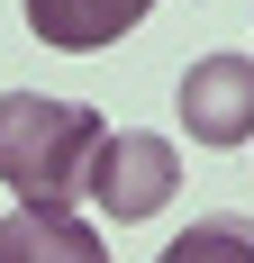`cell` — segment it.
<instances>
[{"instance_id":"cell-3","label":"cell","mask_w":254,"mask_h":263,"mask_svg":"<svg viewBox=\"0 0 254 263\" xmlns=\"http://www.w3.org/2000/svg\"><path fill=\"white\" fill-rule=\"evenodd\" d=\"M173 109L191 127V145H254V54H200V64H182Z\"/></svg>"},{"instance_id":"cell-6","label":"cell","mask_w":254,"mask_h":263,"mask_svg":"<svg viewBox=\"0 0 254 263\" xmlns=\"http://www.w3.org/2000/svg\"><path fill=\"white\" fill-rule=\"evenodd\" d=\"M154 263H254V218L245 209H209V218H191Z\"/></svg>"},{"instance_id":"cell-5","label":"cell","mask_w":254,"mask_h":263,"mask_svg":"<svg viewBox=\"0 0 254 263\" xmlns=\"http://www.w3.org/2000/svg\"><path fill=\"white\" fill-rule=\"evenodd\" d=\"M0 263H109V245L73 209H9L0 218Z\"/></svg>"},{"instance_id":"cell-1","label":"cell","mask_w":254,"mask_h":263,"mask_svg":"<svg viewBox=\"0 0 254 263\" xmlns=\"http://www.w3.org/2000/svg\"><path fill=\"white\" fill-rule=\"evenodd\" d=\"M100 109L91 100H46V91H0V182L19 209H73L82 173L100 155Z\"/></svg>"},{"instance_id":"cell-2","label":"cell","mask_w":254,"mask_h":263,"mask_svg":"<svg viewBox=\"0 0 254 263\" xmlns=\"http://www.w3.org/2000/svg\"><path fill=\"white\" fill-rule=\"evenodd\" d=\"M173 191H182V155H173V136H154V127H109L100 155H91V173H82V200L109 227L154 218Z\"/></svg>"},{"instance_id":"cell-4","label":"cell","mask_w":254,"mask_h":263,"mask_svg":"<svg viewBox=\"0 0 254 263\" xmlns=\"http://www.w3.org/2000/svg\"><path fill=\"white\" fill-rule=\"evenodd\" d=\"M19 9L37 27V46H64V54H100L154 18V0H19Z\"/></svg>"}]
</instances>
